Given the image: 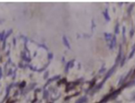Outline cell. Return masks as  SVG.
Segmentation results:
<instances>
[{"mask_svg":"<svg viewBox=\"0 0 135 103\" xmlns=\"http://www.w3.org/2000/svg\"><path fill=\"white\" fill-rule=\"evenodd\" d=\"M117 65H114L111 68H110L109 70H108V72L106 74V76H105V77H104L103 81H102V82L100 83V84H101L102 86H103V85L105 84V82H106V80H107V78H109L110 76H112V74H113V73L115 72V70H116V68H117Z\"/></svg>","mask_w":135,"mask_h":103,"instance_id":"1","label":"cell"},{"mask_svg":"<svg viewBox=\"0 0 135 103\" xmlns=\"http://www.w3.org/2000/svg\"><path fill=\"white\" fill-rule=\"evenodd\" d=\"M121 58H122V46H121V45H119V50H118V56H117L116 63H115V65H118V64L119 63V61H120V60H121Z\"/></svg>","mask_w":135,"mask_h":103,"instance_id":"2","label":"cell"},{"mask_svg":"<svg viewBox=\"0 0 135 103\" xmlns=\"http://www.w3.org/2000/svg\"><path fill=\"white\" fill-rule=\"evenodd\" d=\"M116 42H117V38H116V35H113L112 37V40L109 42L108 43V46H109V49H113L115 46H116Z\"/></svg>","mask_w":135,"mask_h":103,"instance_id":"3","label":"cell"},{"mask_svg":"<svg viewBox=\"0 0 135 103\" xmlns=\"http://www.w3.org/2000/svg\"><path fill=\"white\" fill-rule=\"evenodd\" d=\"M105 38H106V40L108 42H110V41L112 40V37H113V34H111V33H107V32H105Z\"/></svg>","mask_w":135,"mask_h":103,"instance_id":"4","label":"cell"},{"mask_svg":"<svg viewBox=\"0 0 135 103\" xmlns=\"http://www.w3.org/2000/svg\"><path fill=\"white\" fill-rule=\"evenodd\" d=\"M104 17H105V19H106V20H110V18H109V15H108V9H106V10L104 11Z\"/></svg>","mask_w":135,"mask_h":103,"instance_id":"5","label":"cell"},{"mask_svg":"<svg viewBox=\"0 0 135 103\" xmlns=\"http://www.w3.org/2000/svg\"><path fill=\"white\" fill-rule=\"evenodd\" d=\"M86 101H87V98L86 97H82V98H80V99H78L76 103H85Z\"/></svg>","mask_w":135,"mask_h":103,"instance_id":"6","label":"cell"},{"mask_svg":"<svg viewBox=\"0 0 135 103\" xmlns=\"http://www.w3.org/2000/svg\"><path fill=\"white\" fill-rule=\"evenodd\" d=\"M134 53H135V43H134V45H133V47H132V50H131V53H130V55H129V59H131V57L134 55Z\"/></svg>","mask_w":135,"mask_h":103,"instance_id":"7","label":"cell"},{"mask_svg":"<svg viewBox=\"0 0 135 103\" xmlns=\"http://www.w3.org/2000/svg\"><path fill=\"white\" fill-rule=\"evenodd\" d=\"M119 32V24L117 23L116 27H115V34H118Z\"/></svg>","mask_w":135,"mask_h":103,"instance_id":"8","label":"cell"},{"mask_svg":"<svg viewBox=\"0 0 135 103\" xmlns=\"http://www.w3.org/2000/svg\"><path fill=\"white\" fill-rule=\"evenodd\" d=\"M134 5H135V3H132V4H131V6H129V9H128V15L131 14V10H132V7H133V6H134Z\"/></svg>","mask_w":135,"mask_h":103,"instance_id":"9","label":"cell"},{"mask_svg":"<svg viewBox=\"0 0 135 103\" xmlns=\"http://www.w3.org/2000/svg\"><path fill=\"white\" fill-rule=\"evenodd\" d=\"M63 41H64V42H65L66 46H67L68 48H70V44H69V42L67 41V38H66V37H64V38H63Z\"/></svg>","mask_w":135,"mask_h":103,"instance_id":"10","label":"cell"},{"mask_svg":"<svg viewBox=\"0 0 135 103\" xmlns=\"http://www.w3.org/2000/svg\"><path fill=\"white\" fill-rule=\"evenodd\" d=\"M135 84V80H132V81H130L128 84L126 85L125 86H132V85H134Z\"/></svg>","mask_w":135,"mask_h":103,"instance_id":"11","label":"cell"},{"mask_svg":"<svg viewBox=\"0 0 135 103\" xmlns=\"http://www.w3.org/2000/svg\"><path fill=\"white\" fill-rule=\"evenodd\" d=\"M121 59H122V60H121V62H120V65H121V66H122V65L125 64V59H126V58H125V56H123Z\"/></svg>","mask_w":135,"mask_h":103,"instance_id":"12","label":"cell"},{"mask_svg":"<svg viewBox=\"0 0 135 103\" xmlns=\"http://www.w3.org/2000/svg\"><path fill=\"white\" fill-rule=\"evenodd\" d=\"M122 34H123V39H124V42H125V27H123L122 29Z\"/></svg>","mask_w":135,"mask_h":103,"instance_id":"13","label":"cell"},{"mask_svg":"<svg viewBox=\"0 0 135 103\" xmlns=\"http://www.w3.org/2000/svg\"><path fill=\"white\" fill-rule=\"evenodd\" d=\"M133 33H134V29H131V31H130V37H132L133 36Z\"/></svg>","mask_w":135,"mask_h":103,"instance_id":"14","label":"cell"},{"mask_svg":"<svg viewBox=\"0 0 135 103\" xmlns=\"http://www.w3.org/2000/svg\"><path fill=\"white\" fill-rule=\"evenodd\" d=\"M104 71H105V67H104V66H103V68H102V69L101 70H100V71H99V73L100 74H101V73H103V72Z\"/></svg>","mask_w":135,"mask_h":103,"instance_id":"15","label":"cell"}]
</instances>
